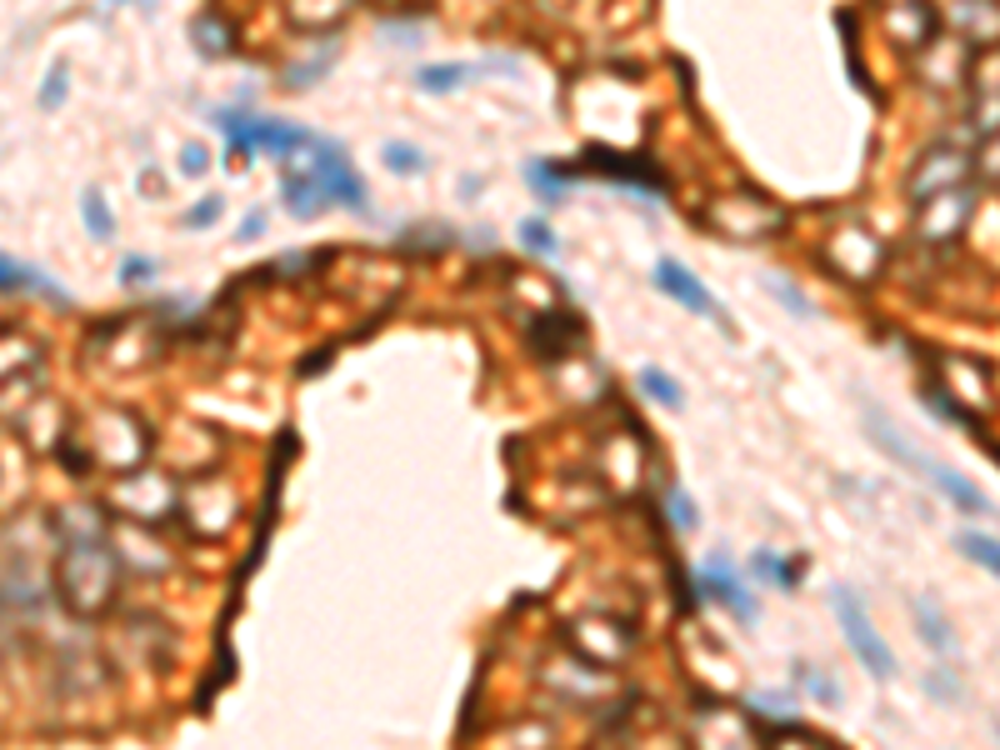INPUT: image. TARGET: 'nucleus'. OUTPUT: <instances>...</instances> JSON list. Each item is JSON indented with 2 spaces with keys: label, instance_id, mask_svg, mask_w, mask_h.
Here are the masks:
<instances>
[{
  "label": "nucleus",
  "instance_id": "f257e3e1",
  "mask_svg": "<svg viewBox=\"0 0 1000 750\" xmlns=\"http://www.w3.org/2000/svg\"><path fill=\"white\" fill-rule=\"evenodd\" d=\"M866 426H870V436H876L880 446H886L890 456L900 460V466H910V470H916V476H926L930 486L940 490V496H950V500H956L960 510H970V516H990V500L980 496V490L970 486L966 476H956V470H946V466H940V460L920 456V450L910 446L906 436H896V430H890V426H886V420H880V416H866Z\"/></svg>",
  "mask_w": 1000,
  "mask_h": 750
},
{
  "label": "nucleus",
  "instance_id": "f03ea898",
  "mask_svg": "<svg viewBox=\"0 0 1000 750\" xmlns=\"http://www.w3.org/2000/svg\"><path fill=\"white\" fill-rule=\"evenodd\" d=\"M830 600H836V620H840V630H846L850 650L860 656V666H866L876 680H890V676H896V660H890V650H886V640H880V630L870 626V616H866V606H860L856 590H850V586H836V590H830Z\"/></svg>",
  "mask_w": 1000,
  "mask_h": 750
},
{
  "label": "nucleus",
  "instance_id": "7ed1b4c3",
  "mask_svg": "<svg viewBox=\"0 0 1000 750\" xmlns=\"http://www.w3.org/2000/svg\"><path fill=\"white\" fill-rule=\"evenodd\" d=\"M310 156H316V180L320 190H326L330 206H346V210H366V180L356 176V166H350V156L336 146V140H310Z\"/></svg>",
  "mask_w": 1000,
  "mask_h": 750
},
{
  "label": "nucleus",
  "instance_id": "20e7f679",
  "mask_svg": "<svg viewBox=\"0 0 1000 750\" xmlns=\"http://www.w3.org/2000/svg\"><path fill=\"white\" fill-rule=\"evenodd\" d=\"M650 280L660 286V296H670L676 306H686V310H696V316H706V320H720L726 326V310H720V300L710 296L706 286H700L696 276H690L680 260H656V270H650Z\"/></svg>",
  "mask_w": 1000,
  "mask_h": 750
},
{
  "label": "nucleus",
  "instance_id": "39448f33",
  "mask_svg": "<svg viewBox=\"0 0 1000 750\" xmlns=\"http://www.w3.org/2000/svg\"><path fill=\"white\" fill-rule=\"evenodd\" d=\"M700 590H706V596H716L726 610H736L740 620H756V596H750L746 580H740L736 570L726 566V560H710V566L700 570Z\"/></svg>",
  "mask_w": 1000,
  "mask_h": 750
},
{
  "label": "nucleus",
  "instance_id": "423d86ee",
  "mask_svg": "<svg viewBox=\"0 0 1000 750\" xmlns=\"http://www.w3.org/2000/svg\"><path fill=\"white\" fill-rule=\"evenodd\" d=\"M600 170H606V180H616V186H630V190H646V196H666V180H660L656 166H646V160H620V156H590Z\"/></svg>",
  "mask_w": 1000,
  "mask_h": 750
},
{
  "label": "nucleus",
  "instance_id": "0eeeda50",
  "mask_svg": "<svg viewBox=\"0 0 1000 750\" xmlns=\"http://www.w3.org/2000/svg\"><path fill=\"white\" fill-rule=\"evenodd\" d=\"M916 630H920V640H926V646L936 650L940 660H950V656L960 650V646H956V630L946 626V616H940V610L930 606V600H916Z\"/></svg>",
  "mask_w": 1000,
  "mask_h": 750
},
{
  "label": "nucleus",
  "instance_id": "6e6552de",
  "mask_svg": "<svg viewBox=\"0 0 1000 750\" xmlns=\"http://www.w3.org/2000/svg\"><path fill=\"white\" fill-rule=\"evenodd\" d=\"M0 286L6 290H20V286H36L46 300H56V306H70V296H66V286H56V280H46L40 270H30V266H20V260H10V256H0Z\"/></svg>",
  "mask_w": 1000,
  "mask_h": 750
},
{
  "label": "nucleus",
  "instance_id": "1a4fd4ad",
  "mask_svg": "<svg viewBox=\"0 0 1000 750\" xmlns=\"http://www.w3.org/2000/svg\"><path fill=\"white\" fill-rule=\"evenodd\" d=\"M190 40H196V50L206 60H220V56H230V50H236V30H230L220 16H200L196 26H190Z\"/></svg>",
  "mask_w": 1000,
  "mask_h": 750
},
{
  "label": "nucleus",
  "instance_id": "9d476101",
  "mask_svg": "<svg viewBox=\"0 0 1000 750\" xmlns=\"http://www.w3.org/2000/svg\"><path fill=\"white\" fill-rule=\"evenodd\" d=\"M286 206H290V216H300V220H310L316 210H326V206H330L326 190H320V180H316V170H306V176H290V180H286Z\"/></svg>",
  "mask_w": 1000,
  "mask_h": 750
},
{
  "label": "nucleus",
  "instance_id": "9b49d317",
  "mask_svg": "<svg viewBox=\"0 0 1000 750\" xmlns=\"http://www.w3.org/2000/svg\"><path fill=\"white\" fill-rule=\"evenodd\" d=\"M80 210H86V230H90V236H96V240H116V220H110V206H106V196H100L96 186H86Z\"/></svg>",
  "mask_w": 1000,
  "mask_h": 750
},
{
  "label": "nucleus",
  "instance_id": "f8f14e48",
  "mask_svg": "<svg viewBox=\"0 0 1000 750\" xmlns=\"http://www.w3.org/2000/svg\"><path fill=\"white\" fill-rule=\"evenodd\" d=\"M956 546L966 550V556L976 560V566H986L990 576L1000 580V540H996V536H980V530H966V536H956Z\"/></svg>",
  "mask_w": 1000,
  "mask_h": 750
},
{
  "label": "nucleus",
  "instance_id": "ddd939ff",
  "mask_svg": "<svg viewBox=\"0 0 1000 750\" xmlns=\"http://www.w3.org/2000/svg\"><path fill=\"white\" fill-rule=\"evenodd\" d=\"M640 390H646L650 400H660V406H666V410H680V406H686V390H680L676 380H670L666 370H656V366H646V370H640Z\"/></svg>",
  "mask_w": 1000,
  "mask_h": 750
},
{
  "label": "nucleus",
  "instance_id": "4468645a",
  "mask_svg": "<svg viewBox=\"0 0 1000 750\" xmlns=\"http://www.w3.org/2000/svg\"><path fill=\"white\" fill-rule=\"evenodd\" d=\"M466 76H470V66H420V70H416V86H420V90H430V96H440V90L460 86Z\"/></svg>",
  "mask_w": 1000,
  "mask_h": 750
},
{
  "label": "nucleus",
  "instance_id": "2eb2a0df",
  "mask_svg": "<svg viewBox=\"0 0 1000 750\" xmlns=\"http://www.w3.org/2000/svg\"><path fill=\"white\" fill-rule=\"evenodd\" d=\"M750 570H760V580H770V586H780V590L796 586V566H790V560H776L770 550H756V556H750Z\"/></svg>",
  "mask_w": 1000,
  "mask_h": 750
},
{
  "label": "nucleus",
  "instance_id": "dca6fc26",
  "mask_svg": "<svg viewBox=\"0 0 1000 750\" xmlns=\"http://www.w3.org/2000/svg\"><path fill=\"white\" fill-rule=\"evenodd\" d=\"M520 246L536 250V256H556L560 240H556V230H550L546 220H526V226H520Z\"/></svg>",
  "mask_w": 1000,
  "mask_h": 750
},
{
  "label": "nucleus",
  "instance_id": "f3484780",
  "mask_svg": "<svg viewBox=\"0 0 1000 750\" xmlns=\"http://www.w3.org/2000/svg\"><path fill=\"white\" fill-rule=\"evenodd\" d=\"M220 210H226V196H206L196 200V206L186 210V230H210L220 220Z\"/></svg>",
  "mask_w": 1000,
  "mask_h": 750
},
{
  "label": "nucleus",
  "instance_id": "a211bd4d",
  "mask_svg": "<svg viewBox=\"0 0 1000 750\" xmlns=\"http://www.w3.org/2000/svg\"><path fill=\"white\" fill-rule=\"evenodd\" d=\"M380 160H386L390 170H426V156H420L416 146H400V140H396V146L380 150Z\"/></svg>",
  "mask_w": 1000,
  "mask_h": 750
},
{
  "label": "nucleus",
  "instance_id": "6ab92c4d",
  "mask_svg": "<svg viewBox=\"0 0 1000 750\" xmlns=\"http://www.w3.org/2000/svg\"><path fill=\"white\" fill-rule=\"evenodd\" d=\"M66 86H70L66 66H50L46 86H40V110H56V106H60V100H66Z\"/></svg>",
  "mask_w": 1000,
  "mask_h": 750
},
{
  "label": "nucleus",
  "instance_id": "aec40b11",
  "mask_svg": "<svg viewBox=\"0 0 1000 750\" xmlns=\"http://www.w3.org/2000/svg\"><path fill=\"white\" fill-rule=\"evenodd\" d=\"M766 286L776 290V300H786V306L796 310V316H816V306H810V300H800V290L790 286V280H780V276H766Z\"/></svg>",
  "mask_w": 1000,
  "mask_h": 750
},
{
  "label": "nucleus",
  "instance_id": "412c9836",
  "mask_svg": "<svg viewBox=\"0 0 1000 750\" xmlns=\"http://www.w3.org/2000/svg\"><path fill=\"white\" fill-rule=\"evenodd\" d=\"M206 166H210L206 146H186V150H180V176H206Z\"/></svg>",
  "mask_w": 1000,
  "mask_h": 750
},
{
  "label": "nucleus",
  "instance_id": "4be33fe9",
  "mask_svg": "<svg viewBox=\"0 0 1000 750\" xmlns=\"http://www.w3.org/2000/svg\"><path fill=\"white\" fill-rule=\"evenodd\" d=\"M156 276V260H126L120 266V286H136V280H150Z\"/></svg>",
  "mask_w": 1000,
  "mask_h": 750
},
{
  "label": "nucleus",
  "instance_id": "5701e85b",
  "mask_svg": "<svg viewBox=\"0 0 1000 750\" xmlns=\"http://www.w3.org/2000/svg\"><path fill=\"white\" fill-rule=\"evenodd\" d=\"M666 500H670V516H676V520H680V526H686V530H690V526H696V510H690L686 490H670V496H666Z\"/></svg>",
  "mask_w": 1000,
  "mask_h": 750
},
{
  "label": "nucleus",
  "instance_id": "b1692460",
  "mask_svg": "<svg viewBox=\"0 0 1000 750\" xmlns=\"http://www.w3.org/2000/svg\"><path fill=\"white\" fill-rule=\"evenodd\" d=\"M260 230H266V210H260V206H256V210H250V216H246V220H240L236 240H256V236H260Z\"/></svg>",
  "mask_w": 1000,
  "mask_h": 750
}]
</instances>
